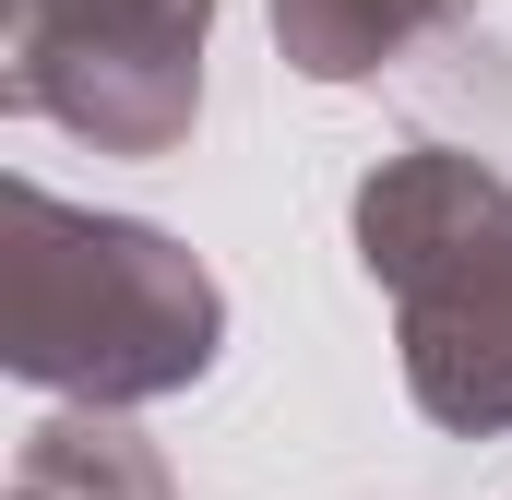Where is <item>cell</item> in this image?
<instances>
[{"instance_id": "6da1fadb", "label": "cell", "mask_w": 512, "mask_h": 500, "mask_svg": "<svg viewBox=\"0 0 512 500\" xmlns=\"http://www.w3.org/2000/svg\"><path fill=\"white\" fill-rule=\"evenodd\" d=\"M0 358L84 405H143L215 358V286L191 250L120 215H72L36 179H12V250H0Z\"/></svg>"}, {"instance_id": "7a4b0ae2", "label": "cell", "mask_w": 512, "mask_h": 500, "mask_svg": "<svg viewBox=\"0 0 512 500\" xmlns=\"http://www.w3.org/2000/svg\"><path fill=\"white\" fill-rule=\"evenodd\" d=\"M358 239L382 250L370 274L417 298L405 370L429 393V417H453V429L512 417V203L453 155H405L358 203Z\"/></svg>"}, {"instance_id": "3957f363", "label": "cell", "mask_w": 512, "mask_h": 500, "mask_svg": "<svg viewBox=\"0 0 512 500\" xmlns=\"http://www.w3.org/2000/svg\"><path fill=\"white\" fill-rule=\"evenodd\" d=\"M191 48H203V12L191 24H108V36H12V108L143 155L191 120Z\"/></svg>"}, {"instance_id": "277c9868", "label": "cell", "mask_w": 512, "mask_h": 500, "mask_svg": "<svg viewBox=\"0 0 512 500\" xmlns=\"http://www.w3.org/2000/svg\"><path fill=\"white\" fill-rule=\"evenodd\" d=\"M12 500H167V477H155V453H143V441L96 429V417H60V429H36V441H24Z\"/></svg>"}, {"instance_id": "5b68a950", "label": "cell", "mask_w": 512, "mask_h": 500, "mask_svg": "<svg viewBox=\"0 0 512 500\" xmlns=\"http://www.w3.org/2000/svg\"><path fill=\"white\" fill-rule=\"evenodd\" d=\"M429 12H453V0H274V24H286V48H298V72H370L405 24H429Z\"/></svg>"}]
</instances>
